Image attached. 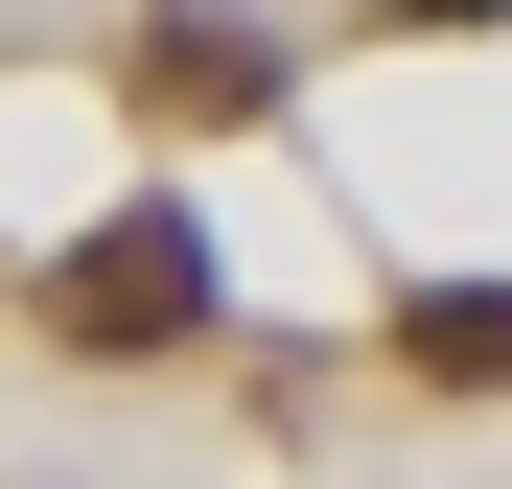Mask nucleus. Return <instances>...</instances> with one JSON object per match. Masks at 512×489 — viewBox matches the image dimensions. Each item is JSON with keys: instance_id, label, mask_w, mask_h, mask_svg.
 <instances>
[{"instance_id": "nucleus-4", "label": "nucleus", "mask_w": 512, "mask_h": 489, "mask_svg": "<svg viewBox=\"0 0 512 489\" xmlns=\"http://www.w3.org/2000/svg\"><path fill=\"white\" fill-rule=\"evenodd\" d=\"M396 24H512V0H396Z\"/></svg>"}, {"instance_id": "nucleus-1", "label": "nucleus", "mask_w": 512, "mask_h": 489, "mask_svg": "<svg viewBox=\"0 0 512 489\" xmlns=\"http://www.w3.org/2000/svg\"><path fill=\"white\" fill-rule=\"evenodd\" d=\"M47 326H70V350H187V326H210V233L187 210H117V233H70V280H47Z\"/></svg>"}, {"instance_id": "nucleus-3", "label": "nucleus", "mask_w": 512, "mask_h": 489, "mask_svg": "<svg viewBox=\"0 0 512 489\" xmlns=\"http://www.w3.org/2000/svg\"><path fill=\"white\" fill-rule=\"evenodd\" d=\"M396 373H443V396H512V280H419V303H396Z\"/></svg>"}, {"instance_id": "nucleus-2", "label": "nucleus", "mask_w": 512, "mask_h": 489, "mask_svg": "<svg viewBox=\"0 0 512 489\" xmlns=\"http://www.w3.org/2000/svg\"><path fill=\"white\" fill-rule=\"evenodd\" d=\"M256 94H280V47H256V24H210V0H163V24H140V117H256Z\"/></svg>"}]
</instances>
